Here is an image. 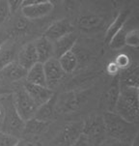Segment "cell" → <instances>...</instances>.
<instances>
[{
  "label": "cell",
  "instance_id": "28",
  "mask_svg": "<svg viewBox=\"0 0 139 146\" xmlns=\"http://www.w3.org/2000/svg\"><path fill=\"white\" fill-rule=\"evenodd\" d=\"M10 10L7 1H0V24L4 23L10 17Z\"/></svg>",
  "mask_w": 139,
  "mask_h": 146
},
{
  "label": "cell",
  "instance_id": "18",
  "mask_svg": "<svg viewBox=\"0 0 139 146\" xmlns=\"http://www.w3.org/2000/svg\"><path fill=\"white\" fill-rule=\"evenodd\" d=\"M128 17H130V11L126 10V11H122L118 14L115 19L112 21V23L109 25L108 29L106 30L105 33V42L109 44L111 39L113 38L119 31H121L124 27V24L128 21Z\"/></svg>",
  "mask_w": 139,
  "mask_h": 146
},
{
  "label": "cell",
  "instance_id": "5",
  "mask_svg": "<svg viewBox=\"0 0 139 146\" xmlns=\"http://www.w3.org/2000/svg\"><path fill=\"white\" fill-rule=\"evenodd\" d=\"M54 4L50 1H22L21 14L26 19H39L48 16L53 11Z\"/></svg>",
  "mask_w": 139,
  "mask_h": 146
},
{
  "label": "cell",
  "instance_id": "33",
  "mask_svg": "<svg viewBox=\"0 0 139 146\" xmlns=\"http://www.w3.org/2000/svg\"><path fill=\"white\" fill-rule=\"evenodd\" d=\"M109 71H110L111 73H113V74H117L118 73V67H117V65H116L115 63L111 64V65L109 66Z\"/></svg>",
  "mask_w": 139,
  "mask_h": 146
},
{
  "label": "cell",
  "instance_id": "11",
  "mask_svg": "<svg viewBox=\"0 0 139 146\" xmlns=\"http://www.w3.org/2000/svg\"><path fill=\"white\" fill-rule=\"evenodd\" d=\"M16 60L26 71H28L29 69L32 68L35 64L39 63L38 54H37L34 42L27 43L21 48V50L17 54V58Z\"/></svg>",
  "mask_w": 139,
  "mask_h": 146
},
{
  "label": "cell",
  "instance_id": "8",
  "mask_svg": "<svg viewBox=\"0 0 139 146\" xmlns=\"http://www.w3.org/2000/svg\"><path fill=\"white\" fill-rule=\"evenodd\" d=\"M44 75H46V87L53 90L55 86L61 82L66 74L62 70L60 64L58 62V59L53 57L43 64Z\"/></svg>",
  "mask_w": 139,
  "mask_h": 146
},
{
  "label": "cell",
  "instance_id": "16",
  "mask_svg": "<svg viewBox=\"0 0 139 146\" xmlns=\"http://www.w3.org/2000/svg\"><path fill=\"white\" fill-rule=\"evenodd\" d=\"M121 86L139 87V63L126 68L119 76Z\"/></svg>",
  "mask_w": 139,
  "mask_h": 146
},
{
  "label": "cell",
  "instance_id": "9",
  "mask_svg": "<svg viewBox=\"0 0 139 146\" xmlns=\"http://www.w3.org/2000/svg\"><path fill=\"white\" fill-rule=\"evenodd\" d=\"M73 32V25L67 19H62L50 24L44 32V36L51 42H55L62 37Z\"/></svg>",
  "mask_w": 139,
  "mask_h": 146
},
{
  "label": "cell",
  "instance_id": "30",
  "mask_svg": "<svg viewBox=\"0 0 139 146\" xmlns=\"http://www.w3.org/2000/svg\"><path fill=\"white\" fill-rule=\"evenodd\" d=\"M115 64L117 65L118 68L119 67H121V68H125V67L128 66V59L126 58V56L122 55L117 59V62H116Z\"/></svg>",
  "mask_w": 139,
  "mask_h": 146
},
{
  "label": "cell",
  "instance_id": "22",
  "mask_svg": "<svg viewBox=\"0 0 139 146\" xmlns=\"http://www.w3.org/2000/svg\"><path fill=\"white\" fill-rule=\"evenodd\" d=\"M58 62L65 74H71L78 65L77 57L73 50L69 51L58 58Z\"/></svg>",
  "mask_w": 139,
  "mask_h": 146
},
{
  "label": "cell",
  "instance_id": "25",
  "mask_svg": "<svg viewBox=\"0 0 139 146\" xmlns=\"http://www.w3.org/2000/svg\"><path fill=\"white\" fill-rule=\"evenodd\" d=\"M28 28V21L24 17H19L14 22V33L22 34Z\"/></svg>",
  "mask_w": 139,
  "mask_h": 146
},
{
  "label": "cell",
  "instance_id": "12",
  "mask_svg": "<svg viewBox=\"0 0 139 146\" xmlns=\"http://www.w3.org/2000/svg\"><path fill=\"white\" fill-rule=\"evenodd\" d=\"M27 71L17 62L13 61L0 71V80L7 82H16L26 78Z\"/></svg>",
  "mask_w": 139,
  "mask_h": 146
},
{
  "label": "cell",
  "instance_id": "19",
  "mask_svg": "<svg viewBox=\"0 0 139 146\" xmlns=\"http://www.w3.org/2000/svg\"><path fill=\"white\" fill-rule=\"evenodd\" d=\"M26 82L35 84V85L44 86L46 87V75H44V66L42 63H37L27 71L26 74Z\"/></svg>",
  "mask_w": 139,
  "mask_h": 146
},
{
  "label": "cell",
  "instance_id": "4",
  "mask_svg": "<svg viewBox=\"0 0 139 146\" xmlns=\"http://www.w3.org/2000/svg\"><path fill=\"white\" fill-rule=\"evenodd\" d=\"M15 108L17 110V114L24 122L35 117L39 106L27 94L24 88L17 89L16 92L13 93Z\"/></svg>",
  "mask_w": 139,
  "mask_h": 146
},
{
  "label": "cell",
  "instance_id": "24",
  "mask_svg": "<svg viewBox=\"0 0 139 146\" xmlns=\"http://www.w3.org/2000/svg\"><path fill=\"white\" fill-rule=\"evenodd\" d=\"M126 32L124 30V28L121 31H119L115 36L111 39V41L109 42V46L111 48L114 49H120L123 48L126 46Z\"/></svg>",
  "mask_w": 139,
  "mask_h": 146
},
{
  "label": "cell",
  "instance_id": "38",
  "mask_svg": "<svg viewBox=\"0 0 139 146\" xmlns=\"http://www.w3.org/2000/svg\"><path fill=\"white\" fill-rule=\"evenodd\" d=\"M55 146H56V145H55Z\"/></svg>",
  "mask_w": 139,
  "mask_h": 146
},
{
  "label": "cell",
  "instance_id": "37",
  "mask_svg": "<svg viewBox=\"0 0 139 146\" xmlns=\"http://www.w3.org/2000/svg\"><path fill=\"white\" fill-rule=\"evenodd\" d=\"M136 91H137V99H138V103H139V87H136Z\"/></svg>",
  "mask_w": 139,
  "mask_h": 146
},
{
  "label": "cell",
  "instance_id": "2",
  "mask_svg": "<svg viewBox=\"0 0 139 146\" xmlns=\"http://www.w3.org/2000/svg\"><path fill=\"white\" fill-rule=\"evenodd\" d=\"M3 108V116L1 121V132L19 138L23 135L25 122L19 117L15 108L13 93L0 97Z\"/></svg>",
  "mask_w": 139,
  "mask_h": 146
},
{
  "label": "cell",
  "instance_id": "7",
  "mask_svg": "<svg viewBox=\"0 0 139 146\" xmlns=\"http://www.w3.org/2000/svg\"><path fill=\"white\" fill-rule=\"evenodd\" d=\"M105 133V126L101 116H92L83 122V135H85L91 143L101 142Z\"/></svg>",
  "mask_w": 139,
  "mask_h": 146
},
{
  "label": "cell",
  "instance_id": "1",
  "mask_svg": "<svg viewBox=\"0 0 139 146\" xmlns=\"http://www.w3.org/2000/svg\"><path fill=\"white\" fill-rule=\"evenodd\" d=\"M103 122L106 133L114 140L128 143L133 140L137 133V129L132 123L128 122L116 112H106L103 115Z\"/></svg>",
  "mask_w": 139,
  "mask_h": 146
},
{
  "label": "cell",
  "instance_id": "10",
  "mask_svg": "<svg viewBox=\"0 0 139 146\" xmlns=\"http://www.w3.org/2000/svg\"><path fill=\"white\" fill-rule=\"evenodd\" d=\"M23 88L38 106L46 103L55 94L53 90H51V89L48 87L35 85V84L26 82V81L23 84Z\"/></svg>",
  "mask_w": 139,
  "mask_h": 146
},
{
  "label": "cell",
  "instance_id": "15",
  "mask_svg": "<svg viewBox=\"0 0 139 146\" xmlns=\"http://www.w3.org/2000/svg\"><path fill=\"white\" fill-rule=\"evenodd\" d=\"M56 105H57V94H54L48 102L39 106L34 118H36V119H38L40 121H43V122L50 123V120L53 118L54 114H55Z\"/></svg>",
  "mask_w": 139,
  "mask_h": 146
},
{
  "label": "cell",
  "instance_id": "35",
  "mask_svg": "<svg viewBox=\"0 0 139 146\" xmlns=\"http://www.w3.org/2000/svg\"><path fill=\"white\" fill-rule=\"evenodd\" d=\"M2 116H3V108H2V104L0 102V124L2 121Z\"/></svg>",
  "mask_w": 139,
  "mask_h": 146
},
{
  "label": "cell",
  "instance_id": "6",
  "mask_svg": "<svg viewBox=\"0 0 139 146\" xmlns=\"http://www.w3.org/2000/svg\"><path fill=\"white\" fill-rule=\"evenodd\" d=\"M83 135V122H71L64 126L56 137V146H73Z\"/></svg>",
  "mask_w": 139,
  "mask_h": 146
},
{
  "label": "cell",
  "instance_id": "36",
  "mask_svg": "<svg viewBox=\"0 0 139 146\" xmlns=\"http://www.w3.org/2000/svg\"><path fill=\"white\" fill-rule=\"evenodd\" d=\"M7 39L6 38H3V37H0V48H1V46L3 44V43L5 41H6Z\"/></svg>",
  "mask_w": 139,
  "mask_h": 146
},
{
  "label": "cell",
  "instance_id": "3",
  "mask_svg": "<svg viewBox=\"0 0 139 146\" xmlns=\"http://www.w3.org/2000/svg\"><path fill=\"white\" fill-rule=\"evenodd\" d=\"M115 112L130 123H139V103L136 87L121 86Z\"/></svg>",
  "mask_w": 139,
  "mask_h": 146
},
{
  "label": "cell",
  "instance_id": "23",
  "mask_svg": "<svg viewBox=\"0 0 139 146\" xmlns=\"http://www.w3.org/2000/svg\"><path fill=\"white\" fill-rule=\"evenodd\" d=\"M121 91V84L120 80L118 78H115V80L112 81L111 86L108 90V108L109 112H115L116 105H117L119 96Z\"/></svg>",
  "mask_w": 139,
  "mask_h": 146
},
{
  "label": "cell",
  "instance_id": "34",
  "mask_svg": "<svg viewBox=\"0 0 139 146\" xmlns=\"http://www.w3.org/2000/svg\"><path fill=\"white\" fill-rule=\"evenodd\" d=\"M15 146H26V141H24V140H21L19 139V141H17V143Z\"/></svg>",
  "mask_w": 139,
  "mask_h": 146
},
{
  "label": "cell",
  "instance_id": "13",
  "mask_svg": "<svg viewBox=\"0 0 139 146\" xmlns=\"http://www.w3.org/2000/svg\"><path fill=\"white\" fill-rule=\"evenodd\" d=\"M76 41H77V35L74 32H71L68 35L62 37L59 40L53 42L54 57L58 59L65 53L73 50V48L76 44Z\"/></svg>",
  "mask_w": 139,
  "mask_h": 146
},
{
  "label": "cell",
  "instance_id": "27",
  "mask_svg": "<svg viewBox=\"0 0 139 146\" xmlns=\"http://www.w3.org/2000/svg\"><path fill=\"white\" fill-rule=\"evenodd\" d=\"M126 44L128 46L138 48L139 46V30H132L126 33Z\"/></svg>",
  "mask_w": 139,
  "mask_h": 146
},
{
  "label": "cell",
  "instance_id": "29",
  "mask_svg": "<svg viewBox=\"0 0 139 146\" xmlns=\"http://www.w3.org/2000/svg\"><path fill=\"white\" fill-rule=\"evenodd\" d=\"M8 2L9 10L11 14H16L19 9H21L22 1H7Z\"/></svg>",
  "mask_w": 139,
  "mask_h": 146
},
{
  "label": "cell",
  "instance_id": "20",
  "mask_svg": "<svg viewBox=\"0 0 139 146\" xmlns=\"http://www.w3.org/2000/svg\"><path fill=\"white\" fill-rule=\"evenodd\" d=\"M48 125H49L48 122H43V121H40L38 119H36V118H32V119L25 122L23 135H28V137L39 135L48 130Z\"/></svg>",
  "mask_w": 139,
  "mask_h": 146
},
{
  "label": "cell",
  "instance_id": "26",
  "mask_svg": "<svg viewBox=\"0 0 139 146\" xmlns=\"http://www.w3.org/2000/svg\"><path fill=\"white\" fill-rule=\"evenodd\" d=\"M19 140V138L0 132V146H15Z\"/></svg>",
  "mask_w": 139,
  "mask_h": 146
},
{
  "label": "cell",
  "instance_id": "21",
  "mask_svg": "<svg viewBox=\"0 0 139 146\" xmlns=\"http://www.w3.org/2000/svg\"><path fill=\"white\" fill-rule=\"evenodd\" d=\"M103 22V19L95 14H84L79 17L77 24L79 28L82 30H91L96 27H99Z\"/></svg>",
  "mask_w": 139,
  "mask_h": 146
},
{
  "label": "cell",
  "instance_id": "14",
  "mask_svg": "<svg viewBox=\"0 0 139 146\" xmlns=\"http://www.w3.org/2000/svg\"><path fill=\"white\" fill-rule=\"evenodd\" d=\"M36 48L37 54H38L39 63H46L49 59L54 57V48L53 43L46 39L44 36H42L36 42H34Z\"/></svg>",
  "mask_w": 139,
  "mask_h": 146
},
{
  "label": "cell",
  "instance_id": "31",
  "mask_svg": "<svg viewBox=\"0 0 139 146\" xmlns=\"http://www.w3.org/2000/svg\"><path fill=\"white\" fill-rule=\"evenodd\" d=\"M12 93H14V91L12 90V89L6 87V86L0 85V97H3V96L9 95V94H12Z\"/></svg>",
  "mask_w": 139,
  "mask_h": 146
},
{
  "label": "cell",
  "instance_id": "17",
  "mask_svg": "<svg viewBox=\"0 0 139 146\" xmlns=\"http://www.w3.org/2000/svg\"><path fill=\"white\" fill-rule=\"evenodd\" d=\"M16 44L7 39L0 48V71L16 60Z\"/></svg>",
  "mask_w": 139,
  "mask_h": 146
},
{
  "label": "cell",
  "instance_id": "32",
  "mask_svg": "<svg viewBox=\"0 0 139 146\" xmlns=\"http://www.w3.org/2000/svg\"><path fill=\"white\" fill-rule=\"evenodd\" d=\"M130 146H139V131L136 133V135L133 138V140L130 143Z\"/></svg>",
  "mask_w": 139,
  "mask_h": 146
}]
</instances>
